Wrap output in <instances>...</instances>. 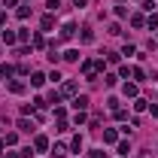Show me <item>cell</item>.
<instances>
[{"instance_id": "6da1fadb", "label": "cell", "mask_w": 158, "mask_h": 158, "mask_svg": "<svg viewBox=\"0 0 158 158\" xmlns=\"http://www.w3.org/2000/svg\"><path fill=\"white\" fill-rule=\"evenodd\" d=\"M73 31H76V27H73V21H67V24L61 27V37H64V40H70V37H73Z\"/></svg>"}, {"instance_id": "7a4b0ae2", "label": "cell", "mask_w": 158, "mask_h": 158, "mask_svg": "<svg viewBox=\"0 0 158 158\" xmlns=\"http://www.w3.org/2000/svg\"><path fill=\"white\" fill-rule=\"evenodd\" d=\"M73 106H76V110H85V106H88V98H76V100H73Z\"/></svg>"}, {"instance_id": "3957f363", "label": "cell", "mask_w": 158, "mask_h": 158, "mask_svg": "<svg viewBox=\"0 0 158 158\" xmlns=\"http://www.w3.org/2000/svg\"><path fill=\"white\" fill-rule=\"evenodd\" d=\"M122 91H125V94H131V98H134V94H137V85H131V82H125V88H122Z\"/></svg>"}, {"instance_id": "277c9868", "label": "cell", "mask_w": 158, "mask_h": 158, "mask_svg": "<svg viewBox=\"0 0 158 158\" xmlns=\"http://www.w3.org/2000/svg\"><path fill=\"white\" fill-rule=\"evenodd\" d=\"M64 152H67V149H64L61 143H58V146H55V149H52V155H55V158H64Z\"/></svg>"}, {"instance_id": "5b68a950", "label": "cell", "mask_w": 158, "mask_h": 158, "mask_svg": "<svg viewBox=\"0 0 158 158\" xmlns=\"http://www.w3.org/2000/svg\"><path fill=\"white\" fill-rule=\"evenodd\" d=\"M131 152V143H118V155H128Z\"/></svg>"}, {"instance_id": "8992f818", "label": "cell", "mask_w": 158, "mask_h": 158, "mask_svg": "<svg viewBox=\"0 0 158 158\" xmlns=\"http://www.w3.org/2000/svg\"><path fill=\"white\" fill-rule=\"evenodd\" d=\"M103 140L106 143H116V131H103Z\"/></svg>"}, {"instance_id": "52a82bcc", "label": "cell", "mask_w": 158, "mask_h": 158, "mask_svg": "<svg viewBox=\"0 0 158 158\" xmlns=\"http://www.w3.org/2000/svg\"><path fill=\"white\" fill-rule=\"evenodd\" d=\"M46 6H49V9H52V12H55V9H58V6H61V0H49V3H46Z\"/></svg>"}, {"instance_id": "ba28073f", "label": "cell", "mask_w": 158, "mask_h": 158, "mask_svg": "<svg viewBox=\"0 0 158 158\" xmlns=\"http://www.w3.org/2000/svg\"><path fill=\"white\" fill-rule=\"evenodd\" d=\"M73 6H76V9H85V6H88V0H73Z\"/></svg>"}, {"instance_id": "9c48e42d", "label": "cell", "mask_w": 158, "mask_h": 158, "mask_svg": "<svg viewBox=\"0 0 158 158\" xmlns=\"http://www.w3.org/2000/svg\"><path fill=\"white\" fill-rule=\"evenodd\" d=\"M88 158H103V152H100V149H91V152H88Z\"/></svg>"}]
</instances>
